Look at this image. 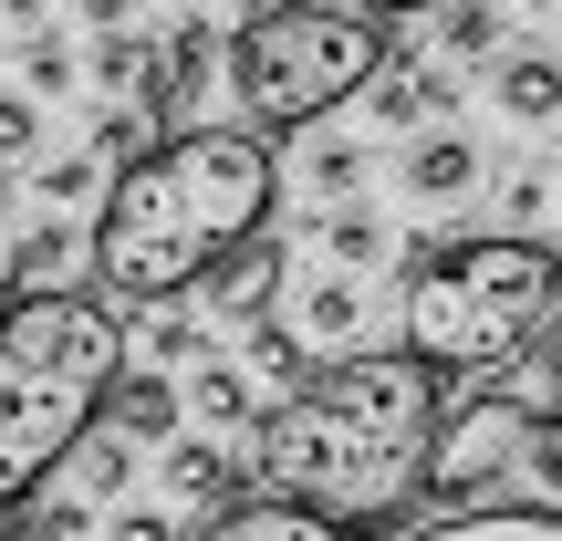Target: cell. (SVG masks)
Listing matches in <instances>:
<instances>
[{
    "label": "cell",
    "instance_id": "1",
    "mask_svg": "<svg viewBox=\"0 0 562 541\" xmlns=\"http://www.w3.org/2000/svg\"><path fill=\"white\" fill-rule=\"evenodd\" d=\"M427 438H438V375L417 354H334L250 427V469L271 500H302L334 531H406L427 500Z\"/></svg>",
    "mask_w": 562,
    "mask_h": 541
},
{
    "label": "cell",
    "instance_id": "2",
    "mask_svg": "<svg viewBox=\"0 0 562 541\" xmlns=\"http://www.w3.org/2000/svg\"><path fill=\"white\" fill-rule=\"evenodd\" d=\"M271 146L229 125H188L157 157H136L94 208V281L125 302H178L199 292L229 250L271 229Z\"/></svg>",
    "mask_w": 562,
    "mask_h": 541
},
{
    "label": "cell",
    "instance_id": "3",
    "mask_svg": "<svg viewBox=\"0 0 562 541\" xmlns=\"http://www.w3.org/2000/svg\"><path fill=\"white\" fill-rule=\"evenodd\" d=\"M115 364H125V334L94 292H32V302L0 313V521L104 417Z\"/></svg>",
    "mask_w": 562,
    "mask_h": 541
},
{
    "label": "cell",
    "instance_id": "4",
    "mask_svg": "<svg viewBox=\"0 0 562 541\" xmlns=\"http://www.w3.org/2000/svg\"><path fill=\"white\" fill-rule=\"evenodd\" d=\"M562 313V250L542 240H448L406 271V354L427 375H501Z\"/></svg>",
    "mask_w": 562,
    "mask_h": 541
},
{
    "label": "cell",
    "instance_id": "5",
    "mask_svg": "<svg viewBox=\"0 0 562 541\" xmlns=\"http://www.w3.org/2000/svg\"><path fill=\"white\" fill-rule=\"evenodd\" d=\"M385 63H396L385 21L334 11V0H261V11L240 21V42H229V83H240V104H250L261 125H313V115H334V104L364 94Z\"/></svg>",
    "mask_w": 562,
    "mask_h": 541
},
{
    "label": "cell",
    "instance_id": "6",
    "mask_svg": "<svg viewBox=\"0 0 562 541\" xmlns=\"http://www.w3.org/2000/svg\"><path fill=\"white\" fill-rule=\"evenodd\" d=\"M531 448H542V417H531L521 396L438 406V438H427V500H438V510H480V500H501V489L531 469Z\"/></svg>",
    "mask_w": 562,
    "mask_h": 541
},
{
    "label": "cell",
    "instance_id": "7",
    "mask_svg": "<svg viewBox=\"0 0 562 541\" xmlns=\"http://www.w3.org/2000/svg\"><path fill=\"white\" fill-rule=\"evenodd\" d=\"M209 63H220V42H209V21H178V32L157 42V63H146V115L157 125H188L209 94Z\"/></svg>",
    "mask_w": 562,
    "mask_h": 541
},
{
    "label": "cell",
    "instance_id": "8",
    "mask_svg": "<svg viewBox=\"0 0 562 541\" xmlns=\"http://www.w3.org/2000/svg\"><path fill=\"white\" fill-rule=\"evenodd\" d=\"M385 541H562L552 500H480V510H438V521H406Z\"/></svg>",
    "mask_w": 562,
    "mask_h": 541
},
{
    "label": "cell",
    "instance_id": "9",
    "mask_svg": "<svg viewBox=\"0 0 562 541\" xmlns=\"http://www.w3.org/2000/svg\"><path fill=\"white\" fill-rule=\"evenodd\" d=\"M271 292H281V240H271V229H261L250 250H229V261L199 281V302H209L220 323H261V313H271Z\"/></svg>",
    "mask_w": 562,
    "mask_h": 541
},
{
    "label": "cell",
    "instance_id": "10",
    "mask_svg": "<svg viewBox=\"0 0 562 541\" xmlns=\"http://www.w3.org/2000/svg\"><path fill=\"white\" fill-rule=\"evenodd\" d=\"M188 541H344V531H334V521H313L302 500H271V489H261V500L209 510V521L188 531Z\"/></svg>",
    "mask_w": 562,
    "mask_h": 541
},
{
    "label": "cell",
    "instance_id": "11",
    "mask_svg": "<svg viewBox=\"0 0 562 541\" xmlns=\"http://www.w3.org/2000/svg\"><path fill=\"white\" fill-rule=\"evenodd\" d=\"M167 489H178L188 510H229V489H240V459H229L220 438H178V448H167Z\"/></svg>",
    "mask_w": 562,
    "mask_h": 541
},
{
    "label": "cell",
    "instance_id": "12",
    "mask_svg": "<svg viewBox=\"0 0 562 541\" xmlns=\"http://www.w3.org/2000/svg\"><path fill=\"white\" fill-rule=\"evenodd\" d=\"M74 261H94V240H74V229H32V240L11 250V271H0V292H11V302L63 292V271H74Z\"/></svg>",
    "mask_w": 562,
    "mask_h": 541
},
{
    "label": "cell",
    "instance_id": "13",
    "mask_svg": "<svg viewBox=\"0 0 562 541\" xmlns=\"http://www.w3.org/2000/svg\"><path fill=\"white\" fill-rule=\"evenodd\" d=\"M501 115L510 125H552L562 115V63L552 53H510L501 63Z\"/></svg>",
    "mask_w": 562,
    "mask_h": 541
},
{
    "label": "cell",
    "instance_id": "14",
    "mask_svg": "<svg viewBox=\"0 0 562 541\" xmlns=\"http://www.w3.org/2000/svg\"><path fill=\"white\" fill-rule=\"evenodd\" d=\"M104 427H115V438H167V427H178V385L167 375H115Z\"/></svg>",
    "mask_w": 562,
    "mask_h": 541
},
{
    "label": "cell",
    "instance_id": "15",
    "mask_svg": "<svg viewBox=\"0 0 562 541\" xmlns=\"http://www.w3.org/2000/svg\"><path fill=\"white\" fill-rule=\"evenodd\" d=\"M469 178H480V157H469V136H459V125L417 136V157H406V188H417V199H459Z\"/></svg>",
    "mask_w": 562,
    "mask_h": 541
},
{
    "label": "cell",
    "instance_id": "16",
    "mask_svg": "<svg viewBox=\"0 0 562 541\" xmlns=\"http://www.w3.org/2000/svg\"><path fill=\"white\" fill-rule=\"evenodd\" d=\"M63 469H74V489H83V500H115V489H125V469H136V438H115V427H83V438H74V459H63Z\"/></svg>",
    "mask_w": 562,
    "mask_h": 541
},
{
    "label": "cell",
    "instance_id": "17",
    "mask_svg": "<svg viewBox=\"0 0 562 541\" xmlns=\"http://www.w3.org/2000/svg\"><path fill=\"white\" fill-rule=\"evenodd\" d=\"M188 406H199L209 427H250V375L240 364H199V375H188Z\"/></svg>",
    "mask_w": 562,
    "mask_h": 541
},
{
    "label": "cell",
    "instance_id": "18",
    "mask_svg": "<svg viewBox=\"0 0 562 541\" xmlns=\"http://www.w3.org/2000/svg\"><path fill=\"white\" fill-rule=\"evenodd\" d=\"M490 42H501V11H490V0H448V53H469V63H480Z\"/></svg>",
    "mask_w": 562,
    "mask_h": 541
},
{
    "label": "cell",
    "instance_id": "19",
    "mask_svg": "<svg viewBox=\"0 0 562 541\" xmlns=\"http://www.w3.org/2000/svg\"><path fill=\"white\" fill-rule=\"evenodd\" d=\"M355 313H364V292H355V281H323V292L302 302V323H313V334H344Z\"/></svg>",
    "mask_w": 562,
    "mask_h": 541
},
{
    "label": "cell",
    "instance_id": "20",
    "mask_svg": "<svg viewBox=\"0 0 562 541\" xmlns=\"http://www.w3.org/2000/svg\"><path fill=\"white\" fill-rule=\"evenodd\" d=\"M323 240H334V250H344V261H375V250H385V229H375V219H364V208H344V219H334V229H323Z\"/></svg>",
    "mask_w": 562,
    "mask_h": 541
},
{
    "label": "cell",
    "instance_id": "21",
    "mask_svg": "<svg viewBox=\"0 0 562 541\" xmlns=\"http://www.w3.org/2000/svg\"><path fill=\"white\" fill-rule=\"evenodd\" d=\"M94 74H104V83H146V42H125V32H104V53H94Z\"/></svg>",
    "mask_w": 562,
    "mask_h": 541
},
{
    "label": "cell",
    "instance_id": "22",
    "mask_svg": "<svg viewBox=\"0 0 562 541\" xmlns=\"http://www.w3.org/2000/svg\"><path fill=\"white\" fill-rule=\"evenodd\" d=\"M42 136V115H32V94H0V157H21V146Z\"/></svg>",
    "mask_w": 562,
    "mask_h": 541
},
{
    "label": "cell",
    "instance_id": "23",
    "mask_svg": "<svg viewBox=\"0 0 562 541\" xmlns=\"http://www.w3.org/2000/svg\"><path fill=\"white\" fill-rule=\"evenodd\" d=\"M83 188H94V157H53L42 167V199H83Z\"/></svg>",
    "mask_w": 562,
    "mask_h": 541
},
{
    "label": "cell",
    "instance_id": "24",
    "mask_svg": "<svg viewBox=\"0 0 562 541\" xmlns=\"http://www.w3.org/2000/svg\"><path fill=\"white\" fill-rule=\"evenodd\" d=\"M104 541H178V531H167V510H115Z\"/></svg>",
    "mask_w": 562,
    "mask_h": 541
},
{
    "label": "cell",
    "instance_id": "25",
    "mask_svg": "<svg viewBox=\"0 0 562 541\" xmlns=\"http://www.w3.org/2000/svg\"><path fill=\"white\" fill-rule=\"evenodd\" d=\"M364 178V157H355V146H334V157H313V188H355Z\"/></svg>",
    "mask_w": 562,
    "mask_h": 541
},
{
    "label": "cell",
    "instance_id": "26",
    "mask_svg": "<svg viewBox=\"0 0 562 541\" xmlns=\"http://www.w3.org/2000/svg\"><path fill=\"white\" fill-rule=\"evenodd\" d=\"M0 541H74V531H63V510H42V521H21V510H11V521H0Z\"/></svg>",
    "mask_w": 562,
    "mask_h": 541
},
{
    "label": "cell",
    "instance_id": "27",
    "mask_svg": "<svg viewBox=\"0 0 562 541\" xmlns=\"http://www.w3.org/2000/svg\"><path fill=\"white\" fill-rule=\"evenodd\" d=\"M531 469H542V480L562 489V406H552V417H542V448H531Z\"/></svg>",
    "mask_w": 562,
    "mask_h": 541
},
{
    "label": "cell",
    "instance_id": "28",
    "mask_svg": "<svg viewBox=\"0 0 562 541\" xmlns=\"http://www.w3.org/2000/svg\"><path fill=\"white\" fill-rule=\"evenodd\" d=\"M334 11H364V21H396V11H448V0H334Z\"/></svg>",
    "mask_w": 562,
    "mask_h": 541
},
{
    "label": "cell",
    "instance_id": "29",
    "mask_svg": "<svg viewBox=\"0 0 562 541\" xmlns=\"http://www.w3.org/2000/svg\"><path fill=\"white\" fill-rule=\"evenodd\" d=\"M531 364H542V385H552V396H562V313H552V334H542V343H531Z\"/></svg>",
    "mask_w": 562,
    "mask_h": 541
},
{
    "label": "cell",
    "instance_id": "30",
    "mask_svg": "<svg viewBox=\"0 0 562 541\" xmlns=\"http://www.w3.org/2000/svg\"><path fill=\"white\" fill-rule=\"evenodd\" d=\"M83 21H104V32H115V21H125V0H83Z\"/></svg>",
    "mask_w": 562,
    "mask_h": 541
},
{
    "label": "cell",
    "instance_id": "31",
    "mask_svg": "<svg viewBox=\"0 0 562 541\" xmlns=\"http://www.w3.org/2000/svg\"><path fill=\"white\" fill-rule=\"evenodd\" d=\"M0 11H11V21H42V0H0Z\"/></svg>",
    "mask_w": 562,
    "mask_h": 541
},
{
    "label": "cell",
    "instance_id": "32",
    "mask_svg": "<svg viewBox=\"0 0 562 541\" xmlns=\"http://www.w3.org/2000/svg\"><path fill=\"white\" fill-rule=\"evenodd\" d=\"M250 11H261V0H250Z\"/></svg>",
    "mask_w": 562,
    "mask_h": 541
}]
</instances>
